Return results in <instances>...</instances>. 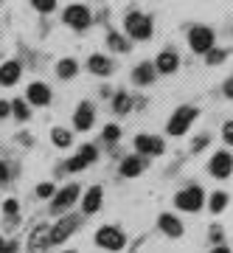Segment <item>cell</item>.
Wrapping results in <instances>:
<instances>
[{"label":"cell","instance_id":"obj_16","mask_svg":"<svg viewBox=\"0 0 233 253\" xmlns=\"http://www.w3.org/2000/svg\"><path fill=\"white\" fill-rule=\"evenodd\" d=\"M101 197H104L101 189L99 186H93V189L84 194V200H81V211H84V214H96V211L101 208Z\"/></svg>","mask_w":233,"mask_h":253},{"label":"cell","instance_id":"obj_31","mask_svg":"<svg viewBox=\"0 0 233 253\" xmlns=\"http://www.w3.org/2000/svg\"><path fill=\"white\" fill-rule=\"evenodd\" d=\"M3 211H6V217H14V214H17L20 211V206H17V200H6V203H3Z\"/></svg>","mask_w":233,"mask_h":253},{"label":"cell","instance_id":"obj_41","mask_svg":"<svg viewBox=\"0 0 233 253\" xmlns=\"http://www.w3.org/2000/svg\"><path fill=\"white\" fill-rule=\"evenodd\" d=\"M68 253H76V251H68Z\"/></svg>","mask_w":233,"mask_h":253},{"label":"cell","instance_id":"obj_23","mask_svg":"<svg viewBox=\"0 0 233 253\" xmlns=\"http://www.w3.org/2000/svg\"><path fill=\"white\" fill-rule=\"evenodd\" d=\"M79 71V65L73 62V59H62V62L56 65V73H59V79H73Z\"/></svg>","mask_w":233,"mask_h":253},{"label":"cell","instance_id":"obj_32","mask_svg":"<svg viewBox=\"0 0 233 253\" xmlns=\"http://www.w3.org/2000/svg\"><path fill=\"white\" fill-rule=\"evenodd\" d=\"M37 194H39V197H54V186H51V183H42V186L37 189Z\"/></svg>","mask_w":233,"mask_h":253},{"label":"cell","instance_id":"obj_1","mask_svg":"<svg viewBox=\"0 0 233 253\" xmlns=\"http://www.w3.org/2000/svg\"><path fill=\"white\" fill-rule=\"evenodd\" d=\"M124 26H126V34L135 37V40H149L152 37V17H146L141 11H129Z\"/></svg>","mask_w":233,"mask_h":253},{"label":"cell","instance_id":"obj_38","mask_svg":"<svg viewBox=\"0 0 233 253\" xmlns=\"http://www.w3.org/2000/svg\"><path fill=\"white\" fill-rule=\"evenodd\" d=\"M225 96H228V99H233V76L225 82Z\"/></svg>","mask_w":233,"mask_h":253},{"label":"cell","instance_id":"obj_13","mask_svg":"<svg viewBox=\"0 0 233 253\" xmlns=\"http://www.w3.org/2000/svg\"><path fill=\"white\" fill-rule=\"evenodd\" d=\"M73 126H76V129H90V126H93V104L81 101L79 107H76V116H73Z\"/></svg>","mask_w":233,"mask_h":253},{"label":"cell","instance_id":"obj_10","mask_svg":"<svg viewBox=\"0 0 233 253\" xmlns=\"http://www.w3.org/2000/svg\"><path fill=\"white\" fill-rule=\"evenodd\" d=\"M208 169H211V174L214 177H228V174L233 172V158L228 152H216L214 158H211V163H208Z\"/></svg>","mask_w":233,"mask_h":253},{"label":"cell","instance_id":"obj_7","mask_svg":"<svg viewBox=\"0 0 233 253\" xmlns=\"http://www.w3.org/2000/svg\"><path fill=\"white\" fill-rule=\"evenodd\" d=\"M76 197H79V186H76V183H71V186H65L62 191H56V194H54L51 211H54V214H62L65 208H71L73 203H76Z\"/></svg>","mask_w":233,"mask_h":253},{"label":"cell","instance_id":"obj_3","mask_svg":"<svg viewBox=\"0 0 233 253\" xmlns=\"http://www.w3.org/2000/svg\"><path fill=\"white\" fill-rule=\"evenodd\" d=\"M96 245L104 248V251H121V248L126 245V236L121 234L118 228L104 225V228H99V234H96Z\"/></svg>","mask_w":233,"mask_h":253},{"label":"cell","instance_id":"obj_22","mask_svg":"<svg viewBox=\"0 0 233 253\" xmlns=\"http://www.w3.org/2000/svg\"><path fill=\"white\" fill-rule=\"evenodd\" d=\"M107 45L113 48V51H118V54H126V51H129V42H126L121 34H116V31L107 34Z\"/></svg>","mask_w":233,"mask_h":253},{"label":"cell","instance_id":"obj_24","mask_svg":"<svg viewBox=\"0 0 233 253\" xmlns=\"http://www.w3.org/2000/svg\"><path fill=\"white\" fill-rule=\"evenodd\" d=\"M51 141H54L56 146H62V149H65V146H71V141H73V138H71V132H68V129H62V126H56L54 132H51Z\"/></svg>","mask_w":233,"mask_h":253},{"label":"cell","instance_id":"obj_5","mask_svg":"<svg viewBox=\"0 0 233 253\" xmlns=\"http://www.w3.org/2000/svg\"><path fill=\"white\" fill-rule=\"evenodd\" d=\"M194 118H197V110H194V107L174 110V116H171V121H169V132H171V135H183V132L191 126Z\"/></svg>","mask_w":233,"mask_h":253},{"label":"cell","instance_id":"obj_17","mask_svg":"<svg viewBox=\"0 0 233 253\" xmlns=\"http://www.w3.org/2000/svg\"><path fill=\"white\" fill-rule=\"evenodd\" d=\"M177 65H180V59H177V54H174V51H163V54L157 56V62H155V71L174 73V71H177Z\"/></svg>","mask_w":233,"mask_h":253},{"label":"cell","instance_id":"obj_18","mask_svg":"<svg viewBox=\"0 0 233 253\" xmlns=\"http://www.w3.org/2000/svg\"><path fill=\"white\" fill-rule=\"evenodd\" d=\"M157 225H160L163 234H169V236H180V234H183V222H180L174 214H163V217L157 219Z\"/></svg>","mask_w":233,"mask_h":253},{"label":"cell","instance_id":"obj_11","mask_svg":"<svg viewBox=\"0 0 233 253\" xmlns=\"http://www.w3.org/2000/svg\"><path fill=\"white\" fill-rule=\"evenodd\" d=\"M135 149L141 155H163V141L157 135H138L135 138Z\"/></svg>","mask_w":233,"mask_h":253},{"label":"cell","instance_id":"obj_35","mask_svg":"<svg viewBox=\"0 0 233 253\" xmlns=\"http://www.w3.org/2000/svg\"><path fill=\"white\" fill-rule=\"evenodd\" d=\"M11 177V172H9V166H6V163L0 161V183H6Z\"/></svg>","mask_w":233,"mask_h":253},{"label":"cell","instance_id":"obj_27","mask_svg":"<svg viewBox=\"0 0 233 253\" xmlns=\"http://www.w3.org/2000/svg\"><path fill=\"white\" fill-rule=\"evenodd\" d=\"M11 113H14V116L20 118V121H28V116H31V113H28V104L26 101H11Z\"/></svg>","mask_w":233,"mask_h":253},{"label":"cell","instance_id":"obj_2","mask_svg":"<svg viewBox=\"0 0 233 253\" xmlns=\"http://www.w3.org/2000/svg\"><path fill=\"white\" fill-rule=\"evenodd\" d=\"M202 203H205V194H202L199 186H189V189H183L177 197H174V206H177L180 211H199Z\"/></svg>","mask_w":233,"mask_h":253},{"label":"cell","instance_id":"obj_39","mask_svg":"<svg viewBox=\"0 0 233 253\" xmlns=\"http://www.w3.org/2000/svg\"><path fill=\"white\" fill-rule=\"evenodd\" d=\"M211 239H214V242L216 239H222V228H211Z\"/></svg>","mask_w":233,"mask_h":253},{"label":"cell","instance_id":"obj_6","mask_svg":"<svg viewBox=\"0 0 233 253\" xmlns=\"http://www.w3.org/2000/svg\"><path fill=\"white\" fill-rule=\"evenodd\" d=\"M62 20L71 28H76V31H84V28L90 26V11L84 9V6H79V3H73V6H68V9H65Z\"/></svg>","mask_w":233,"mask_h":253},{"label":"cell","instance_id":"obj_12","mask_svg":"<svg viewBox=\"0 0 233 253\" xmlns=\"http://www.w3.org/2000/svg\"><path fill=\"white\" fill-rule=\"evenodd\" d=\"M28 101H31V104H39V107H45V104L51 101V87H48V84H42V82L28 84Z\"/></svg>","mask_w":233,"mask_h":253},{"label":"cell","instance_id":"obj_29","mask_svg":"<svg viewBox=\"0 0 233 253\" xmlns=\"http://www.w3.org/2000/svg\"><path fill=\"white\" fill-rule=\"evenodd\" d=\"M31 6H34L37 11L48 14V11H54V9H56V0H31Z\"/></svg>","mask_w":233,"mask_h":253},{"label":"cell","instance_id":"obj_15","mask_svg":"<svg viewBox=\"0 0 233 253\" xmlns=\"http://www.w3.org/2000/svg\"><path fill=\"white\" fill-rule=\"evenodd\" d=\"M20 73H23V68H20V62H3L0 65V84H17V79H20Z\"/></svg>","mask_w":233,"mask_h":253},{"label":"cell","instance_id":"obj_14","mask_svg":"<svg viewBox=\"0 0 233 253\" xmlns=\"http://www.w3.org/2000/svg\"><path fill=\"white\" fill-rule=\"evenodd\" d=\"M28 245H31V253H39V251H45V248H51V228H45V225L34 228Z\"/></svg>","mask_w":233,"mask_h":253},{"label":"cell","instance_id":"obj_36","mask_svg":"<svg viewBox=\"0 0 233 253\" xmlns=\"http://www.w3.org/2000/svg\"><path fill=\"white\" fill-rule=\"evenodd\" d=\"M208 146V135H199L197 141H194V152H199V149H205Z\"/></svg>","mask_w":233,"mask_h":253},{"label":"cell","instance_id":"obj_37","mask_svg":"<svg viewBox=\"0 0 233 253\" xmlns=\"http://www.w3.org/2000/svg\"><path fill=\"white\" fill-rule=\"evenodd\" d=\"M9 113H11V104L9 101H0V118H6Z\"/></svg>","mask_w":233,"mask_h":253},{"label":"cell","instance_id":"obj_25","mask_svg":"<svg viewBox=\"0 0 233 253\" xmlns=\"http://www.w3.org/2000/svg\"><path fill=\"white\" fill-rule=\"evenodd\" d=\"M113 107H116V113H129V107H132V99H129V93H116V99H113Z\"/></svg>","mask_w":233,"mask_h":253},{"label":"cell","instance_id":"obj_8","mask_svg":"<svg viewBox=\"0 0 233 253\" xmlns=\"http://www.w3.org/2000/svg\"><path fill=\"white\" fill-rule=\"evenodd\" d=\"M96 158H99L96 146H93V144H84V146L79 149V155H76V158H71V161L65 163V169H68V172H81V169H84V166H90Z\"/></svg>","mask_w":233,"mask_h":253},{"label":"cell","instance_id":"obj_34","mask_svg":"<svg viewBox=\"0 0 233 253\" xmlns=\"http://www.w3.org/2000/svg\"><path fill=\"white\" fill-rule=\"evenodd\" d=\"M222 135H225V141H228V144H233V121H228V124H225Z\"/></svg>","mask_w":233,"mask_h":253},{"label":"cell","instance_id":"obj_26","mask_svg":"<svg viewBox=\"0 0 233 253\" xmlns=\"http://www.w3.org/2000/svg\"><path fill=\"white\" fill-rule=\"evenodd\" d=\"M225 208H228V194H225V191L211 194V211H214V214H219V211H225Z\"/></svg>","mask_w":233,"mask_h":253},{"label":"cell","instance_id":"obj_9","mask_svg":"<svg viewBox=\"0 0 233 253\" xmlns=\"http://www.w3.org/2000/svg\"><path fill=\"white\" fill-rule=\"evenodd\" d=\"M76 228H79V217H62L54 228H51V245L65 242V239L76 231Z\"/></svg>","mask_w":233,"mask_h":253},{"label":"cell","instance_id":"obj_40","mask_svg":"<svg viewBox=\"0 0 233 253\" xmlns=\"http://www.w3.org/2000/svg\"><path fill=\"white\" fill-rule=\"evenodd\" d=\"M211 253H231V251H228L225 245H219V248H214V251H211Z\"/></svg>","mask_w":233,"mask_h":253},{"label":"cell","instance_id":"obj_21","mask_svg":"<svg viewBox=\"0 0 233 253\" xmlns=\"http://www.w3.org/2000/svg\"><path fill=\"white\" fill-rule=\"evenodd\" d=\"M132 79H135V84H149V82L155 79V65L152 62L138 65V68H135V73H132Z\"/></svg>","mask_w":233,"mask_h":253},{"label":"cell","instance_id":"obj_28","mask_svg":"<svg viewBox=\"0 0 233 253\" xmlns=\"http://www.w3.org/2000/svg\"><path fill=\"white\" fill-rule=\"evenodd\" d=\"M101 138H104V141H110V144H116L118 138H121V129H118L116 124H107V126H104V132H101Z\"/></svg>","mask_w":233,"mask_h":253},{"label":"cell","instance_id":"obj_30","mask_svg":"<svg viewBox=\"0 0 233 253\" xmlns=\"http://www.w3.org/2000/svg\"><path fill=\"white\" fill-rule=\"evenodd\" d=\"M205 56H208V65H219V62H225V56H228V54H225V51H216V48H211Z\"/></svg>","mask_w":233,"mask_h":253},{"label":"cell","instance_id":"obj_4","mask_svg":"<svg viewBox=\"0 0 233 253\" xmlns=\"http://www.w3.org/2000/svg\"><path fill=\"white\" fill-rule=\"evenodd\" d=\"M189 45L191 51H197V54H208L211 48H214V31L205 26H194L189 34Z\"/></svg>","mask_w":233,"mask_h":253},{"label":"cell","instance_id":"obj_19","mask_svg":"<svg viewBox=\"0 0 233 253\" xmlns=\"http://www.w3.org/2000/svg\"><path fill=\"white\" fill-rule=\"evenodd\" d=\"M144 166H146V161L144 158H138V155L124 158V163H121V174H124V177H135V174L144 172Z\"/></svg>","mask_w":233,"mask_h":253},{"label":"cell","instance_id":"obj_33","mask_svg":"<svg viewBox=\"0 0 233 253\" xmlns=\"http://www.w3.org/2000/svg\"><path fill=\"white\" fill-rule=\"evenodd\" d=\"M0 253H17V242H3L0 239Z\"/></svg>","mask_w":233,"mask_h":253},{"label":"cell","instance_id":"obj_20","mask_svg":"<svg viewBox=\"0 0 233 253\" xmlns=\"http://www.w3.org/2000/svg\"><path fill=\"white\" fill-rule=\"evenodd\" d=\"M87 68L93 73H96V76H107L110 71H113V62H110L107 56H101V54H93L87 59Z\"/></svg>","mask_w":233,"mask_h":253}]
</instances>
